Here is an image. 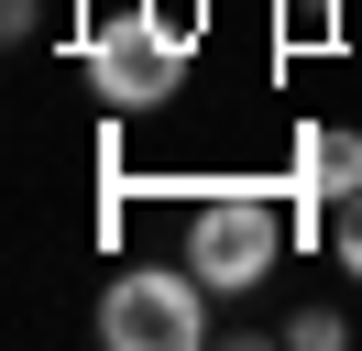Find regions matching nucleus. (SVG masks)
<instances>
[{
  "mask_svg": "<svg viewBox=\"0 0 362 351\" xmlns=\"http://www.w3.org/2000/svg\"><path fill=\"white\" fill-rule=\"evenodd\" d=\"M88 88L121 110V121H132V110H165L187 88V11H165V22L154 11H121L110 33L88 44Z\"/></svg>",
  "mask_w": 362,
  "mask_h": 351,
  "instance_id": "f257e3e1",
  "label": "nucleus"
},
{
  "mask_svg": "<svg viewBox=\"0 0 362 351\" xmlns=\"http://www.w3.org/2000/svg\"><path fill=\"white\" fill-rule=\"evenodd\" d=\"M99 340L110 351H198L209 340V285L187 275H154V263H143V275H110V297H99Z\"/></svg>",
  "mask_w": 362,
  "mask_h": 351,
  "instance_id": "f03ea898",
  "label": "nucleus"
},
{
  "mask_svg": "<svg viewBox=\"0 0 362 351\" xmlns=\"http://www.w3.org/2000/svg\"><path fill=\"white\" fill-rule=\"evenodd\" d=\"M274 253H286V219H274L264 197H209V209L187 219V275H198L209 297H252V285L274 275Z\"/></svg>",
  "mask_w": 362,
  "mask_h": 351,
  "instance_id": "7ed1b4c3",
  "label": "nucleus"
},
{
  "mask_svg": "<svg viewBox=\"0 0 362 351\" xmlns=\"http://www.w3.org/2000/svg\"><path fill=\"white\" fill-rule=\"evenodd\" d=\"M296 187L329 209V197H351L362 187V132H340V121H308L296 132Z\"/></svg>",
  "mask_w": 362,
  "mask_h": 351,
  "instance_id": "20e7f679",
  "label": "nucleus"
},
{
  "mask_svg": "<svg viewBox=\"0 0 362 351\" xmlns=\"http://www.w3.org/2000/svg\"><path fill=\"white\" fill-rule=\"evenodd\" d=\"M329 253H340V275H362V187L329 209Z\"/></svg>",
  "mask_w": 362,
  "mask_h": 351,
  "instance_id": "39448f33",
  "label": "nucleus"
},
{
  "mask_svg": "<svg viewBox=\"0 0 362 351\" xmlns=\"http://www.w3.org/2000/svg\"><path fill=\"white\" fill-rule=\"evenodd\" d=\"M329 11H340V0H286V33H296V44H308V33H329Z\"/></svg>",
  "mask_w": 362,
  "mask_h": 351,
  "instance_id": "423d86ee",
  "label": "nucleus"
}]
</instances>
